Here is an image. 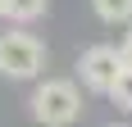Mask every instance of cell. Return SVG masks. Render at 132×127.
<instances>
[{
  "label": "cell",
  "instance_id": "obj_6",
  "mask_svg": "<svg viewBox=\"0 0 132 127\" xmlns=\"http://www.w3.org/2000/svg\"><path fill=\"white\" fill-rule=\"evenodd\" d=\"M109 100L119 104V109H128V114H132V63H123V73H119V82L109 86Z\"/></svg>",
  "mask_w": 132,
  "mask_h": 127
},
{
  "label": "cell",
  "instance_id": "obj_2",
  "mask_svg": "<svg viewBox=\"0 0 132 127\" xmlns=\"http://www.w3.org/2000/svg\"><path fill=\"white\" fill-rule=\"evenodd\" d=\"M46 68V46L41 37L14 27V32H0V77L9 82H32V77Z\"/></svg>",
  "mask_w": 132,
  "mask_h": 127
},
{
  "label": "cell",
  "instance_id": "obj_4",
  "mask_svg": "<svg viewBox=\"0 0 132 127\" xmlns=\"http://www.w3.org/2000/svg\"><path fill=\"white\" fill-rule=\"evenodd\" d=\"M46 9H50V0H5V18H9V23H18V27L46 18Z\"/></svg>",
  "mask_w": 132,
  "mask_h": 127
},
{
  "label": "cell",
  "instance_id": "obj_5",
  "mask_svg": "<svg viewBox=\"0 0 132 127\" xmlns=\"http://www.w3.org/2000/svg\"><path fill=\"white\" fill-rule=\"evenodd\" d=\"M100 23H132V0H91Z\"/></svg>",
  "mask_w": 132,
  "mask_h": 127
},
{
  "label": "cell",
  "instance_id": "obj_8",
  "mask_svg": "<svg viewBox=\"0 0 132 127\" xmlns=\"http://www.w3.org/2000/svg\"><path fill=\"white\" fill-rule=\"evenodd\" d=\"M0 18H5V0H0Z\"/></svg>",
  "mask_w": 132,
  "mask_h": 127
},
{
  "label": "cell",
  "instance_id": "obj_7",
  "mask_svg": "<svg viewBox=\"0 0 132 127\" xmlns=\"http://www.w3.org/2000/svg\"><path fill=\"white\" fill-rule=\"evenodd\" d=\"M119 50H123V63H132V23H128V37H123Z\"/></svg>",
  "mask_w": 132,
  "mask_h": 127
},
{
  "label": "cell",
  "instance_id": "obj_9",
  "mask_svg": "<svg viewBox=\"0 0 132 127\" xmlns=\"http://www.w3.org/2000/svg\"><path fill=\"white\" fill-rule=\"evenodd\" d=\"M114 127H119V123H114Z\"/></svg>",
  "mask_w": 132,
  "mask_h": 127
},
{
  "label": "cell",
  "instance_id": "obj_1",
  "mask_svg": "<svg viewBox=\"0 0 132 127\" xmlns=\"http://www.w3.org/2000/svg\"><path fill=\"white\" fill-rule=\"evenodd\" d=\"M32 118L41 127H73L82 118V91L78 82H68V77H46L37 91H32Z\"/></svg>",
  "mask_w": 132,
  "mask_h": 127
},
{
  "label": "cell",
  "instance_id": "obj_3",
  "mask_svg": "<svg viewBox=\"0 0 132 127\" xmlns=\"http://www.w3.org/2000/svg\"><path fill=\"white\" fill-rule=\"evenodd\" d=\"M119 73H123V50L119 46H91V50H82V59H78L82 86L96 91V95H109V86L119 82Z\"/></svg>",
  "mask_w": 132,
  "mask_h": 127
}]
</instances>
